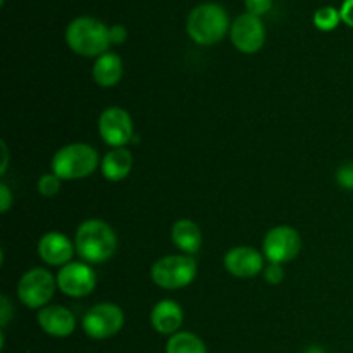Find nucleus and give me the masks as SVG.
<instances>
[{
  "mask_svg": "<svg viewBox=\"0 0 353 353\" xmlns=\"http://www.w3.org/2000/svg\"><path fill=\"white\" fill-rule=\"evenodd\" d=\"M74 247L86 264H103L117 248V236L102 219H86L76 230Z\"/></svg>",
  "mask_w": 353,
  "mask_h": 353,
  "instance_id": "f257e3e1",
  "label": "nucleus"
},
{
  "mask_svg": "<svg viewBox=\"0 0 353 353\" xmlns=\"http://www.w3.org/2000/svg\"><path fill=\"white\" fill-rule=\"evenodd\" d=\"M65 43L81 57H100L109 52V28L92 16H79L65 28Z\"/></svg>",
  "mask_w": 353,
  "mask_h": 353,
  "instance_id": "f03ea898",
  "label": "nucleus"
},
{
  "mask_svg": "<svg viewBox=\"0 0 353 353\" xmlns=\"http://www.w3.org/2000/svg\"><path fill=\"white\" fill-rule=\"evenodd\" d=\"M230 30V16L226 9L216 2L200 3L186 19V33L202 47L219 43Z\"/></svg>",
  "mask_w": 353,
  "mask_h": 353,
  "instance_id": "7ed1b4c3",
  "label": "nucleus"
},
{
  "mask_svg": "<svg viewBox=\"0 0 353 353\" xmlns=\"http://www.w3.org/2000/svg\"><path fill=\"white\" fill-rule=\"evenodd\" d=\"M100 165L99 154L88 143H69L59 148L50 162L55 176L65 181L88 178Z\"/></svg>",
  "mask_w": 353,
  "mask_h": 353,
  "instance_id": "20e7f679",
  "label": "nucleus"
},
{
  "mask_svg": "<svg viewBox=\"0 0 353 353\" xmlns=\"http://www.w3.org/2000/svg\"><path fill=\"white\" fill-rule=\"evenodd\" d=\"M150 278L162 290H181L196 278V262L192 255L176 254L157 259L150 269Z\"/></svg>",
  "mask_w": 353,
  "mask_h": 353,
  "instance_id": "39448f33",
  "label": "nucleus"
},
{
  "mask_svg": "<svg viewBox=\"0 0 353 353\" xmlns=\"http://www.w3.org/2000/svg\"><path fill=\"white\" fill-rule=\"evenodd\" d=\"M57 278L43 268H34L24 272L17 283V299L28 309H43L54 299Z\"/></svg>",
  "mask_w": 353,
  "mask_h": 353,
  "instance_id": "423d86ee",
  "label": "nucleus"
},
{
  "mask_svg": "<svg viewBox=\"0 0 353 353\" xmlns=\"http://www.w3.org/2000/svg\"><path fill=\"white\" fill-rule=\"evenodd\" d=\"M124 326V312L119 305L102 302L83 316V331L92 340H109Z\"/></svg>",
  "mask_w": 353,
  "mask_h": 353,
  "instance_id": "0eeeda50",
  "label": "nucleus"
},
{
  "mask_svg": "<svg viewBox=\"0 0 353 353\" xmlns=\"http://www.w3.org/2000/svg\"><path fill=\"white\" fill-rule=\"evenodd\" d=\"M302 250L300 233L292 226H276L265 233L262 241L264 257L272 264H288L295 261Z\"/></svg>",
  "mask_w": 353,
  "mask_h": 353,
  "instance_id": "6e6552de",
  "label": "nucleus"
},
{
  "mask_svg": "<svg viewBox=\"0 0 353 353\" xmlns=\"http://www.w3.org/2000/svg\"><path fill=\"white\" fill-rule=\"evenodd\" d=\"M99 133L109 147H126L134 137L133 119L123 107H107L99 117Z\"/></svg>",
  "mask_w": 353,
  "mask_h": 353,
  "instance_id": "1a4fd4ad",
  "label": "nucleus"
},
{
  "mask_svg": "<svg viewBox=\"0 0 353 353\" xmlns=\"http://www.w3.org/2000/svg\"><path fill=\"white\" fill-rule=\"evenodd\" d=\"M57 288L71 299L88 296L97 286L95 271L86 262H69L57 272Z\"/></svg>",
  "mask_w": 353,
  "mask_h": 353,
  "instance_id": "9d476101",
  "label": "nucleus"
},
{
  "mask_svg": "<svg viewBox=\"0 0 353 353\" xmlns=\"http://www.w3.org/2000/svg\"><path fill=\"white\" fill-rule=\"evenodd\" d=\"M231 41L241 54H255L265 43V26L262 19L254 14H241L231 24Z\"/></svg>",
  "mask_w": 353,
  "mask_h": 353,
  "instance_id": "9b49d317",
  "label": "nucleus"
},
{
  "mask_svg": "<svg viewBox=\"0 0 353 353\" xmlns=\"http://www.w3.org/2000/svg\"><path fill=\"white\" fill-rule=\"evenodd\" d=\"M224 268L234 278H255L265 268L264 255L252 247H234L224 255Z\"/></svg>",
  "mask_w": 353,
  "mask_h": 353,
  "instance_id": "f8f14e48",
  "label": "nucleus"
},
{
  "mask_svg": "<svg viewBox=\"0 0 353 353\" xmlns=\"http://www.w3.org/2000/svg\"><path fill=\"white\" fill-rule=\"evenodd\" d=\"M76 247L64 233L61 231H48L43 236L38 240V257L48 265H57V268H64L69 264L74 254Z\"/></svg>",
  "mask_w": 353,
  "mask_h": 353,
  "instance_id": "ddd939ff",
  "label": "nucleus"
},
{
  "mask_svg": "<svg viewBox=\"0 0 353 353\" xmlns=\"http://www.w3.org/2000/svg\"><path fill=\"white\" fill-rule=\"evenodd\" d=\"M37 323L43 333L54 338H68L76 330V317L62 305H47L38 310Z\"/></svg>",
  "mask_w": 353,
  "mask_h": 353,
  "instance_id": "4468645a",
  "label": "nucleus"
},
{
  "mask_svg": "<svg viewBox=\"0 0 353 353\" xmlns=\"http://www.w3.org/2000/svg\"><path fill=\"white\" fill-rule=\"evenodd\" d=\"M183 319H185V316H183V309L179 307V303L169 299L155 303L150 312L152 327L164 336H172V334L179 333Z\"/></svg>",
  "mask_w": 353,
  "mask_h": 353,
  "instance_id": "2eb2a0df",
  "label": "nucleus"
},
{
  "mask_svg": "<svg viewBox=\"0 0 353 353\" xmlns=\"http://www.w3.org/2000/svg\"><path fill=\"white\" fill-rule=\"evenodd\" d=\"M123 59L116 52H105V54L95 59V64L92 68V78L102 88L116 86L123 78Z\"/></svg>",
  "mask_w": 353,
  "mask_h": 353,
  "instance_id": "dca6fc26",
  "label": "nucleus"
},
{
  "mask_svg": "<svg viewBox=\"0 0 353 353\" xmlns=\"http://www.w3.org/2000/svg\"><path fill=\"white\" fill-rule=\"evenodd\" d=\"M131 169H133V154L128 150L126 147L112 148L103 155L102 162H100V171L107 181H123L130 176Z\"/></svg>",
  "mask_w": 353,
  "mask_h": 353,
  "instance_id": "f3484780",
  "label": "nucleus"
},
{
  "mask_svg": "<svg viewBox=\"0 0 353 353\" xmlns=\"http://www.w3.org/2000/svg\"><path fill=\"white\" fill-rule=\"evenodd\" d=\"M171 240L185 255H195L202 248L203 236L199 224L192 219H178L172 224Z\"/></svg>",
  "mask_w": 353,
  "mask_h": 353,
  "instance_id": "a211bd4d",
  "label": "nucleus"
},
{
  "mask_svg": "<svg viewBox=\"0 0 353 353\" xmlns=\"http://www.w3.org/2000/svg\"><path fill=\"white\" fill-rule=\"evenodd\" d=\"M165 353H207V347L202 338L196 334L190 331H179L169 336L165 343Z\"/></svg>",
  "mask_w": 353,
  "mask_h": 353,
  "instance_id": "6ab92c4d",
  "label": "nucleus"
},
{
  "mask_svg": "<svg viewBox=\"0 0 353 353\" xmlns=\"http://www.w3.org/2000/svg\"><path fill=\"white\" fill-rule=\"evenodd\" d=\"M341 23V14L334 7H323L314 14V26L321 31H333Z\"/></svg>",
  "mask_w": 353,
  "mask_h": 353,
  "instance_id": "aec40b11",
  "label": "nucleus"
},
{
  "mask_svg": "<svg viewBox=\"0 0 353 353\" xmlns=\"http://www.w3.org/2000/svg\"><path fill=\"white\" fill-rule=\"evenodd\" d=\"M61 181L62 179L59 176H55L54 172H48V174H43L37 183V190L40 195L43 196H54L57 195L59 190H61Z\"/></svg>",
  "mask_w": 353,
  "mask_h": 353,
  "instance_id": "412c9836",
  "label": "nucleus"
},
{
  "mask_svg": "<svg viewBox=\"0 0 353 353\" xmlns=\"http://www.w3.org/2000/svg\"><path fill=\"white\" fill-rule=\"evenodd\" d=\"M336 181L341 188L353 190V162H345L338 168Z\"/></svg>",
  "mask_w": 353,
  "mask_h": 353,
  "instance_id": "4be33fe9",
  "label": "nucleus"
},
{
  "mask_svg": "<svg viewBox=\"0 0 353 353\" xmlns=\"http://www.w3.org/2000/svg\"><path fill=\"white\" fill-rule=\"evenodd\" d=\"M272 3H274V0H245L247 12L254 14V16H259V17L268 14L269 10L272 9Z\"/></svg>",
  "mask_w": 353,
  "mask_h": 353,
  "instance_id": "5701e85b",
  "label": "nucleus"
},
{
  "mask_svg": "<svg viewBox=\"0 0 353 353\" xmlns=\"http://www.w3.org/2000/svg\"><path fill=\"white\" fill-rule=\"evenodd\" d=\"M262 272H264V279L269 285H279L285 279V269H283L281 264H272V262H269Z\"/></svg>",
  "mask_w": 353,
  "mask_h": 353,
  "instance_id": "b1692460",
  "label": "nucleus"
},
{
  "mask_svg": "<svg viewBox=\"0 0 353 353\" xmlns=\"http://www.w3.org/2000/svg\"><path fill=\"white\" fill-rule=\"evenodd\" d=\"M109 34H110V43L112 45H121L126 41L128 38V31L123 24H114V26L109 28Z\"/></svg>",
  "mask_w": 353,
  "mask_h": 353,
  "instance_id": "393cba45",
  "label": "nucleus"
},
{
  "mask_svg": "<svg viewBox=\"0 0 353 353\" xmlns=\"http://www.w3.org/2000/svg\"><path fill=\"white\" fill-rule=\"evenodd\" d=\"M10 205H12V193H10L9 186L2 183L0 185V212L6 214L10 209Z\"/></svg>",
  "mask_w": 353,
  "mask_h": 353,
  "instance_id": "a878e982",
  "label": "nucleus"
},
{
  "mask_svg": "<svg viewBox=\"0 0 353 353\" xmlns=\"http://www.w3.org/2000/svg\"><path fill=\"white\" fill-rule=\"evenodd\" d=\"M341 14V21H343L347 26L353 28V0H345L343 6L340 9Z\"/></svg>",
  "mask_w": 353,
  "mask_h": 353,
  "instance_id": "bb28decb",
  "label": "nucleus"
},
{
  "mask_svg": "<svg viewBox=\"0 0 353 353\" xmlns=\"http://www.w3.org/2000/svg\"><path fill=\"white\" fill-rule=\"evenodd\" d=\"M10 317V303L7 300V296L0 299V321H2V326H6L7 321Z\"/></svg>",
  "mask_w": 353,
  "mask_h": 353,
  "instance_id": "cd10ccee",
  "label": "nucleus"
},
{
  "mask_svg": "<svg viewBox=\"0 0 353 353\" xmlns=\"http://www.w3.org/2000/svg\"><path fill=\"white\" fill-rule=\"evenodd\" d=\"M2 154H3V161H2V169H0V172H2V174H6L7 162H9V152H7V147L3 141H2Z\"/></svg>",
  "mask_w": 353,
  "mask_h": 353,
  "instance_id": "c85d7f7f",
  "label": "nucleus"
},
{
  "mask_svg": "<svg viewBox=\"0 0 353 353\" xmlns=\"http://www.w3.org/2000/svg\"><path fill=\"white\" fill-rule=\"evenodd\" d=\"M305 353H326L323 347H317V345H314V347H309L305 350Z\"/></svg>",
  "mask_w": 353,
  "mask_h": 353,
  "instance_id": "c756f323",
  "label": "nucleus"
}]
</instances>
